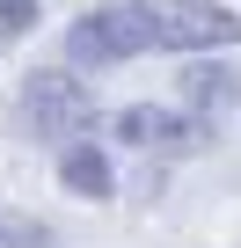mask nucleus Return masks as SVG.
<instances>
[{
	"instance_id": "f257e3e1",
	"label": "nucleus",
	"mask_w": 241,
	"mask_h": 248,
	"mask_svg": "<svg viewBox=\"0 0 241 248\" xmlns=\"http://www.w3.org/2000/svg\"><path fill=\"white\" fill-rule=\"evenodd\" d=\"M22 124L44 139V146H73V139H88L95 132V88L80 80V66H30L22 73Z\"/></svg>"
},
{
	"instance_id": "f03ea898",
	"label": "nucleus",
	"mask_w": 241,
	"mask_h": 248,
	"mask_svg": "<svg viewBox=\"0 0 241 248\" xmlns=\"http://www.w3.org/2000/svg\"><path fill=\"white\" fill-rule=\"evenodd\" d=\"M139 51H154L139 0H110V8H88V15L66 22V66H80V73L125 66V59H139Z\"/></svg>"
},
{
	"instance_id": "7ed1b4c3",
	"label": "nucleus",
	"mask_w": 241,
	"mask_h": 248,
	"mask_svg": "<svg viewBox=\"0 0 241 248\" xmlns=\"http://www.w3.org/2000/svg\"><path fill=\"white\" fill-rule=\"evenodd\" d=\"M154 51H234L241 44V15L219 8V0H139Z\"/></svg>"
},
{
	"instance_id": "20e7f679",
	"label": "nucleus",
	"mask_w": 241,
	"mask_h": 248,
	"mask_svg": "<svg viewBox=\"0 0 241 248\" xmlns=\"http://www.w3.org/2000/svg\"><path fill=\"white\" fill-rule=\"evenodd\" d=\"M110 132H117V146H132V154H161V161H183V154H197L219 124H205V117H190V109H161V102H132V109H117L110 117Z\"/></svg>"
},
{
	"instance_id": "39448f33",
	"label": "nucleus",
	"mask_w": 241,
	"mask_h": 248,
	"mask_svg": "<svg viewBox=\"0 0 241 248\" xmlns=\"http://www.w3.org/2000/svg\"><path fill=\"white\" fill-rule=\"evenodd\" d=\"M176 102H183L190 117L219 124V117L241 102V66H234L226 51H190V59H183V73H176Z\"/></svg>"
},
{
	"instance_id": "423d86ee",
	"label": "nucleus",
	"mask_w": 241,
	"mask_h": 248,
	"mask_svg": "<svg viewBox=\"0 0 241 248\" xmlns=\"http://www.w3.org/2000/svg\"><path fill=\"white\" fill-rule=\"evenodd\" d=\"M59 183H66L73 197H88V204L117 197V168H110V154H102L95 139H73V146H59Z\"/></svg>"
},
{
	"instance_id": "0eeeda50",
	"label": "nucleus",
	"mask_w": 241,
	"mask_h": 248,
	"mask_svg": "<svg viewBox=\"0 0 241 248\" xmlns=\"http://www.w3.org/2000/svg\"><path fill=\"white\" fill-rule=\"evenodd\" d=\"M0 248H51V226H37L22 212H0Z\"/></svg>"
},
{
	"instance_id": "6e6552de",
	"label": "nucleus",
	"mask_w": 241,
	"mask_h": 248,
	"mask_svg": "<svg viewBox=\"0 0 241 248\" xmlns=\"http://www.w3.org/2000/svg\"><path fill=\"white\" fill-rule=\"evenodd\" d=\"M37 8H44V0H0V30H8V37H22V30L37 22Z\"/></svg>"
}]
</instances>
